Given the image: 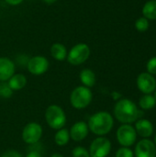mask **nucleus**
Returning a JSON list of instances; mask_svg holds the SVG:
<instances>
[{"mask_svg": "<svg viewBox=\"0 0 156 157\" xmlns=\"http://www.w3.org/2000/svg\"><path fill=\"white\" fill-rule=\"evenodd\" d=\"M139 106L142 109L149 110L154 109L156 106V99L152 94L143 96L139 100Z\"/></svg>", "mask_w": 156, "mask_h": 157, "instance_id": "obj_19", "label": "nucleus"}, {"mask_svg": "<svg viewBox=\"0 0 156 157\" xmlns=\"http://www.w3.org/2000/svg\"><path fill=\"white\" fill-rule=\"evenodd\" d=\"M155 157H156V156H155Z\"/></svg>", "mask_w": 156, "mask_h": 157, "instance_id": "obj_35", "label": "nucleus"}, {"mask_svg": "<svg viewBox=\"0 0 156 157\" xmlns=\"http://www.w3.org/2000/svg\"><path fill=\"white\" fill-rule=\"evenodd\" d=\"M42 1H44V2H46L48 4H51V3H54L56 0H42Z\"/></svg>", "mask_w": 156, "mask_h": 157, "instance_id": "obj_31", "label": "nucleus"}, {"mask_svg": "<svg viewBox=\"0 0 156 157\" xmlns=\"http://www.w3.org/2000/svg\"><path fill=\"white\" fill-rule=\"evenodd\" d=\"M0 157H1V156H0Z\"/></svg>", "mask_w": 156, "mask_h": 157, "instance_id": "obj_34", "label": "nucleus"}, {"mask_svg": "<svg viewBox=\"0 0 156 157\" xmlns=\"http://www.w3.org/2000/svg\"><path fill=\"white\" fill-rule=\"evenodd\" d=\"M110 151V141L104 136H99L91 143L88 152L90 157H107L109 155Z\"/></svg>", "mask_w": 156, "mask_h": 157, "instance_id": "obj_7", "label": "nucleus"}, {"mask_svg": "<svg viewBox=\"0 0 156 157\" xmlns=\"http://www.w3.org/2000/svg\"><path fill=\"white\" fill-rule=\"evenodd\" d=\"M143 14L147 19H156V0L148 1L143 6Z\"/></svg>", "mask_w": 156, "mask_h": 157, "instance_id": "obj_20", "label": "nucleus"}, {"mask_svg": "<svg viewBox=\"0 0 156 157\" xmlns=\"http://www.w3.org/2000/svg\"><path fill=\"white\" fill-rule=\"evenodd\" d=\"M134 129L137 134L143 139H149L154 133V125L147 119H138Z\"/></svg>", "mask_w": 156, "mask_h": 157, "instance_id": "obj_14", "label": "nucleus"}, {"mask_svg": "<svg viewBox=\"0 0 156 157\" xmlns=\"http://www.w3.org/2000/svg\"><path fill=\"white\" fill-rule=\"evenodd\" d=\"M135 28H136L137 30H139L141 32L146 31L149 29V21H148V19L145 18L144 17L138 18L136 20V22H135Z\"/></svg>", "mask_w": 156, "mask_h": 157, "instance_id": "obj_21", "label": "nucleus"}, {"mask_svg": "<svg viewBox=\"0 0 156 157\" xmlns=\"http://www.w3.org/2000/svg\"><path fill=\"white\" fill-rule=\"evenodd\" d=\"M87 125L89 131H91L94 134L104 136L112 130L114 120L109 112L98 111L89 118Z\"/></svg>", "mask_w": 156, "mask_h": 157, "instance_id": "obj_2", "label": "nucleus"}, {"mask_svg": "<svg viewBox=\"0 0 156 157\" xmlns=\"http://www.w3.org/2000/svg\"><path fill=\"white\" fill-rule=\"evenodd\" d=\"M67 49L66 47L59 42H56L51 45V55L56 61H64L67 57Z\"/></svg>", "mask_w": 156, "mask_h": 157, "instance_id": "obj_17", "label": "nucleus"}, {"mask_svg": "<svg viewBox=\"0 0 156 157\" xmlns=\"http://www.w3.org/2000/svg\"><path fill=\"white\" fill-rule=\"evenodd\" d=\"M154 98H155V99H156V89H155V91H154Z\"/></svg>", "mask_w": 156, "mask_h": 157, "instance_id": "obj_33", "label": "nucleus"}, {"mask_svg": "<svg viewBox=\"0 0 156 157\" xmlns=\"http://www.w3.org/2000/svg\"><path fill=\"white\" fill-rule=\"evenodd\" d=\"M26 157H41V155L38 151H30Z\"/></svg>", "mask_w": 156, "mask_h": 157, "instance_id": "obj_29", "label": "nucleus"}, {"mask_svg": "<svg viewBox=\"0 0 156 157\" xmlns=\"http://www.w3.org/2000/svg\"><path fill=\"white\" fill-rule=\"evenodd\" d=\"M134 155L136 157H155L156 146L150 139H143L137 143Z\"/></svg>", "mask_w": 156, "mask_h": 157, "instance_id": "obj_11", "label": "nucleus"}, {"mask_svg": "<svg viewBox=\"0 0 156 157\" xmlns=\"http://www.w3.org/2000/svg\"><path fill=\"white\" fill-rule=\"evenodd\" d=\"M154 144H155V146H156V134H155V136H154Z\"/></svg>", "mask_w": 156, "mask_h": 157, "instance_id": "obj_32", "label": "nucleus"}, {"mask_svg": "<svg viewBox=\"0 0 156 157\" xmlns=\"http://www.w3.org/2000/svg\"><path fill=\"white\" fill-rule=\"evenodd\" d=\"M141 113L137 105L129 98H120L114 107L115 118L123 124L135 122L141 117Z\"/></svg>", "mask_w": 156, "mask_h": 157, "instance_id": "obj_1", "label": "nucleus"}, {"mask_svg": "<svg viewBox=\"0 0 156 157\" xmlns=\"http://www.w3.org/2000/svg\"><path fill=\"white\" fill-rule=\"evenodd\" d=\"M49 61L47 58L41 55L31 57L27 63V68L31 75H40L47 72L49 69Z\"/></svg>", "mask_w": 156, "mask_h": 157, "instance_id": "obj_9", "label": "nucleus"}, {"mask_svg": "<svg viewBox=\"0 0 156 157\" xmlns=\"http://www.w3.org/2000/svg\"><path fill=\"white\" fill-rule=\"evenodd\" d=\"M93 99V94L90 88L80 86L75 87L70 95L71 105L76 109H84L87 108Z\"/></svg>", "mask_w": 156, "mask_h": 157, "instance_id": "obj_3", "label": "nucleus"}, {"mask_svg": "<svg viewBox=\"0 0 156 157\" xmlns=\"http://www.w3.org/2000/svg\"><path fill=\"white\" fill-rule=\"evenodd\" d=\"M116 157H134V153L129 147H121L116 152Z\"/></svg>", "mask_w": 156, "mask_h": 157, "instance_id": "obj_24", "label": "nucleus"}, {"mask_svg": "<svg viewBox=\"0 0 156 157\" xmlns=\"http://www.w3.org/2000/svg\"><path fill=\"white\" fill-rule=\"evenodd\" d=\"M69 140H70V133L69 131L65 128H62L58 130L54 135V141L58 146L66 145L69 143Z\"/></svg>", "mask_w": 156, "mask_h": 157, "instance_id": "obj_18", "label": "nucleus"}, {"mask_svg": "<svg viewBox=\"0 0 156 157\" xmlns=\"http://www.w3.org/2000/svg\"><path fill=\"white\" fill-rule=\"evenodd\" d=\"M7 84L13 91H17L25 87L27 85V78L22 74H14L8 80Z\"/></svg>", "mask_w": 156, "mask_h": 157, "instance_id": "obj_16", "label": "nucleus"}, {"mask_svg": "<svg viewBox=\"0 0 156 157\" xmlns=\"http://www.w3.org/2000/svg\"><path fill=\"white\" fill-rule=\"evenodd\" d=\"M73 157H90L89 152L86 148L83 146H76L72 151Z\"/></svg>", "mask_w": 156, "mask_h": 157, "instance_id": "obj_23", "label": "nucleus"}, {"mask_svg": "<svg viewBox=\"0 0 156 157\" xmlns=\"http://www.w3.org/2000/svg\"><path fill=\"white\" fill-rule=\"evenodd\" d=\"M42 127L37 122L28 123L22 131V139L28 144H37L42 136Z\"/></svg>", "mask_w": 156, "mask_h": 157, "instance_id": "obj_8", "label": "nucleus"}, {"mask_svg": "<svg viewBox=\"0 0 156 157\" xmlns=\"http://www.w3.org/2000/svg\"><path fill=\"white\" fill-rule=\"evenodd\" d=\"M137 87L144 95L152 94L156 89V79L149 73H142L137 77Z\"/></svg>", "mask_w": 156, "mask_h": 157, "instance_id": "obj_10", "label": "nucleus"}, {"mask_svg": "<svg viewBox=\"0 0 156 157\" xmlns=\"http://www.w3.org/2000/svg\"><path fill=\"white\" fill-rule=\"evenodd\" d=\"M80 81L82 82V84L84 85V86H86L88 88L93 87L97 82V77H96V74L88 68L83 69L80 72Z\"/></svg>", "mask_w": 156, "mask_h": 157, "instance_id": "obj_15", "label": "nucleus"}, {"mask_svg": "<svg viewBox=\"0 0 156 157\" xmlns=\"http://www.w3.org/2000/svg\"><path fill=\"white\" fill-rule=\"evenodd\" d=\"M51 157H64L63 155H61V154H58V153H56V154H53L52 155Z\"/></svg>", "mask_w": 156, "mask_h": 157, "instance_id": "obj_30", "label": "nucleus"}, {"mask_svg": "<svg viewBox=\"0 0 156 157\" xmlns=\"http://www.w3.org/2000/svg\"><path fill=\"white\" fill-rule=\"evenodd\" d=\"M12 93H13V90L9 87L7 83H5V82L0 83V97L7 98L12 96Z\"/></svg>", "mask_w": 156, "mask_h": 157, "instance_id": "obj_22", "label": "nucleus"}, {"mask_svg": "<svg viewBox=\"0 0 156 157\" xmlns=\"http://www.w3.org/2000/svg\"><path fill=\"white\" fill-rule=\"evenodd\" d=\"M1 157H23L22 156V155L19 153V152H17V151H16V150H7V151H6L3 155H2V156Z\"/></svg>", "mask_w": 156, "mask_h": 157, "instance_id": "obj_26", "label": "nucleus"}, {"mask_svg": "<svg viewBox=\"0 0 156 157\" xmlns=\"http://www.w3.org/2000/svg\"><path fill=\"white\" fill-rule=\"evenodd\" d=\"M147 73L151 74L152 75H156V56L151 58L147 63Z\"/></svg>", "mask_w": 156, "mask_h": 157, "instance_id": "obj_25", "label": "nucleus"}, {"mask_svg": "<svg viewBox=\"0 0 156 157\" xmlns=\"http://www.w3.org/2000/svg\"><path fill=\"white\" fill-rule=\"evenodd\" d=\"M117 140L122 147L132 146L137 140V132L131 124H122L117 130Z\"/></svg>", "mask_w": 156, "mask_h": 157, "instance_id": "obj_6", "label": "nucleus"}, {"mask_svg": "<svg viewBox=\"0 0 156 157\" xmlns=\"http://www.w3.org/2000/svg\"><path fill=\"white\" fill-rule=\"evenodd\" d=\"M16 65L7 57H0V82H6L15 74Z\"/></svg>", "mask_w": 156, "mask_h": 157, "instance_id": "obj_13", "label": "nucleus"}, {"mask_svg": "<svg viewBox=\"0 0 156 157\" xmlns=\"http://www.w3.org/2000/svg\"><path fill=\"white\" fill-rule=\"evenodd\" d=\"M45 120L47 124L53 130H60L66 124V115L58 105H51L46 109Z\"/></svg>", "mask_w": 156, "mask_h": 157, "instance_id": "obj_4", "label": "nucleus"}, {"mask_svg": "<svg viewBox=\"0 0 156 157\" xmlns=\"http://www.w3.org/2000/svg\"><path fill=\"white\" fill-rule=\"evenodd\" d=\"M10 6H17L23 2V0H5Z\"/></svg>", "mask_w": 156, "mask_h": 157, "instance_id": "obj_28", "label": "nucleus"}, {"mask_svg": "<svg viewBox=\"0 0 156 157\" xmlns=\"http://www.w3.org/2000/svg\"><path fill=\"white\" fill-rule=\"evenodd\" d=\"M90 56V48L86 43H77L67 53V61L72 65L84 63Z\"/></svg>", "mask_w": 156, "mask_h": 157, "instance_id": "obj_5", "label": "nucleus"}, {"mask_svg": "<svg viewBox=\"0 0 156 157\" xmlns=\"http://www.w3.org/2000/svg\"><path fill=\"white\" fill-rule=\"evenodd\" d=\"M111 97H112V98H113L114 100H120V99L122 98V95H121L120 93L117 92V91H113V92L111 93Z\"/></svg>", "mask_w": 156, "mask_h": 157, "instance_id": "obj_27", "label": "nucleus"}, {"mask_svg": "<svg viewBox=\"0 0 156 157\" xmlns=\"http://www.w3.org/2000/svg\"><path fill=\"white\" fill-rule=\"evenodd\" d=\"M89 132L88 125L85 121H77L75 122L70 129V138L74 142H81L85 140Z\"/></svg>", "mask_w": 156, "mask_h": 157, "instance_id": "obj_12", "label": "nucleus"}]
</instances>
